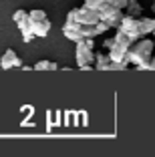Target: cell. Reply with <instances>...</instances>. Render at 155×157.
I'll return each instance as SVG.
<instances>
[{"label": "cell", "instance_id": "cell-10", "mask_svg": "<svg viewBox=\"0 0 155 157\" xmlns=\"http://www.w3.org/2000/svg\"><path fill=\"white\" fill-rule=\"evenodd\" d=\"M139 33H141V36H147V34L153 33L155 28V18H149V16H139Z\"/></svg>", "mask_w": 155, "mask_h": 157}, {"label": "cell", "instance_id": "cell-7", "mask_svg": "<svg viewBox=\"0 0 155 157\" xmlns=\"http://www.w3.org/2000/svg\"><path fill=\"white\" fill-rule=\"evenodd\" d=\"M30 33L34 34V36L38 38H45L46 34L50 33V20L48 18H42V20H34V22H30Z\"/></svg>", "mask_w": 155, "mask_h": 157}, {"label": "cell", "instance_id": "cell-19", "mask_svg": "<svg viewBox=\"0 0 155 157\" xmlns=\"http://www.w3.org/2000/svg\"><path fill=\"white\" fill-rule=\"evenodd\" d=\"M127 69V63L119 60V63H109V71H125Z\"/></svg>", "mask_w": 155, "mask_h": 157}, {"label": "cell", "instance_id": "cell-26", "mask_svg": "<svg viewBox=\"0 0 155 157\" xmlns=\"http://www.w3.org/2000/svg\"><path fill=\"white\" fill-rule=\"evenodd\" d=\"M83 42L87 48H95V38H83Z\"/></svg>", "mask_w": 155, "mask_h": 157}, {"label": "cell", "instance_id": "cell-23", "mask_svg": "<svg viewBox=\"0 0 155 157\" xmlns=\"http://www.w3.org/2000/svg\"><path fill=\"white\" fill-rule=\"evenodd\" d=\"M32 38H34V34H32L30 30H22V40L24 42H30Z\"/></svg>", "mask_w": 155, "mask_h": 157}, {"label": "cell", "instance_id": "cell-27", "mask_svg": "<svg viewBox=\"0 0 155 157\" xmlns=\"http://www.w3.org/2000/svg\"><path fill=\"white\" fill-rule=\"evenodd\" d=\"M149 71H155V56L151 55V59H149Z\"/></svg>", "mask_w": 155, "mask_h": 157}, {"label": "cell", "instance_id": "cell-8", "mask_svg": "<svg viewBox=\"0 0 155 157\" xmlns=\"http://www.w3.org/2000/svg\"><path fill=\"white\" fill-rule=\"evenodd\" d=\"M12 20L16 22V26H18V30L22 33V30H30V20H28V12L26 10H16V12L12 14Z\"/></svg>", "mask_w": 155, "mask_h": 157}, {"label": "cell", "instance_id": "cell-20", "mask_svg": "<svg viewBox=\"0 0 155 157\" xmlns=\"http://www.w3.org/2000/svg\"><path fill=\"white\" fill-rule=\"evenodd\" d=\"M95 28H97V33H99V34H103V33H107V30H109L111 26L105 22V20H99V22L95 24Z\"/></svg>", "mask_w": 155, "mask_h": 157}, {"label": "cell", "instance_id": "cell-15", "mask_svg": "<svg viewBox=\"0 0 155 157\" xmlns=\"http://www.w3.org/2000/svg\"><path fill=\"white\" fill-rule=\"evenodd\" d=\"M115 42H119V44L127 46V48H129V46L133 44V40H131V38H129L127 34L123 33V30H121V28H117V34H115Z\"/></svg>", "mask_w": 155, "mask_h": 157}, {"label": "cell", "instance_id": "cell-29", "mask_svg": "<svg viewBox=\"0 0 155 157\" xmlns=\"http://www.w3.org/2000/svg\"><path fill=\"white\" fill-rule=\"evenodd\" d=\"M151 34H155V28H153V33H151Z\"/></svg>", "mask_w": 155, "mask_h": 157}, {"label": "cell", "instance_id": "cell-5", "mask_svg": "<svg viewBox=\"0 0 155 157\" xmlns=\"http://www.w3.org/2000/svg\"><path fill=\"white\" fill-rule=\"evenodd\" d=\"M77 20H79L81 24H97V22H99V10L89 8V6L83 4L81 8H79V16H77Z\"/></svg>", "mask_w": 155, "mask_h": 157}, {"label": "cell", "instance_id": "cell-13", "mask_svg": "<svg viewBox=\"0 0 155 157\" xmlns=\"http://www.w3.org/2000/svg\"><path fill=\"white\" fill-rule=\"evenodd\" d=\"M32 69H34V71H56L59 65H56V63H50V60H38Z\"/></svg>", "mask_w": 155, "mask_h": 157}, {"label": "cell", "instance_id": "cell-1", "mask_svg": "<svg viewBox=\"0 0 155 157\" xmlns=\"http://www.w3.org/2000/svg\"><path fill=\"white\" fill-rule=\"evenodd\" d=\"M151 55H153V40H149L147 36H141L139 40H135L129 51L125 52L123 63H131V65H139V63H149Z\"/></svg>", "mask_w": 155, "mask_h": 157}, {"label": "cell", "instance_id": "cell-28", "mask_svg": "<svg viewBox=\"0 0 155 157\" xmlns=\"http://www.w3.org/2000/svg\"><path fill=\"white\" fill-rule=\"evenodd\" d=\"M81 71H93V65H83V67H79Z\"/></svg>", "mask_w": 155, "mask_h": 157}, {"label": "cell", "instance_id": "cell-14", "mask_svg": "<svg viewBox=\"0 0 155 157\" xmlns=\"http://www.w3.org/2000/svg\"><path fill=\"white\" fill-rule=\"evenodd\" d=\"M81 34H83V38H95L99 33H97L95 24H83L81 26Z\"/></svg>", "mask_w": 155, "mask_h": 157}, {"label": "cell", "instance_id": "cell-11", "mask_svg": "<svg viewBox=\"0 0 155 157\" xmlns=\"http://www.w3.org/2000/svg\"><path fill=\"white\" fill-rule=\"evenodd\" d=\"M125 12L123 14H127V16H133V18H139L143 14V8H141V4H139V0H127V4H125Z\"/></svg>", "mask_w": 155, "mask_h": 157}, {"label": "cell", "instance_id": "cell-17", "mask_svg": "<svg viewBox=\"0 0 155 157\" xmlns=\"http://www.w3.org/2000/svg\"><path fill=\"white\" fill-rule=\"evenodd\" d=\"M63 34L68 38V40H73V42H79V40H83V34H81V30H63Z\"/></svg>", "mask_w": 155, "mask_h": 157}, {"label": "cell", "instance_id": "cell-3", "mask_svg": "<svg viewBox=\"0 0 155 157\" xmlns=\"http://www.w3.org/2000/svg\"><path fill=\"white\" fill-rule=\"evenodd\" d=\"M125 34H127L129 38H131L133 42L139 40L141 38V33H139V20L133 18V16H127V14H123V18H121V22H119V26Z\"/></svg>", "mask_w": 155, "mask_h": 157}, {"label": "cell", "instance_id": "cell-12", "mask_svg": "<svg viewBox=\"0 0 155 157\" xmlns=\"http://www.w3.org/2000/svg\"><path fill=\"white\" fill-rule=\"evenodd\" d=\"M95 67L93 69H97V71H109V55H105V52H95Z\"/></svg>", "mask_w": 155, "mask_h": 157}, {"label": "cell", "instance_id": "cell-24", "mask_svg": "<svg viewBox=\"0 0 155 157\" xmlns=\"http://www.w3.org/2000/svg\"><path fill=\"white\" fill-rule=\"evenodd\" d=\"M77 16H79V8L68 10V14H67V18H71V20H77Z\"/></svg>", "mask_w": 155, "mask_h": 157}, {"label": "cell", "instance_id": "cell-30", "mask_svg": "<svg viewBox=\"0 0 155 157\" xmlns=\"http://www.w3.org/2000/svg\"><path fill=\"white\" fill-rule=\"evenodd\" d=\"M153 10H155V2H153Z\"/></svg>", "mask_w": 155, "mask_h": 157}, {"label": "cell", "instance_id": "cell-9", "mask_svg": "<svg viewBox=\"0 0 155 157\" xmlns=\"http://www.w3.org/2000/svg\"><path fill=\"white\" fill-rule=\"evenodd\" d=\"M127 51H129L127 46L115 42V44L109 48V52H107V55H109V60H111V63H119V60H123V56H125V52H127Z\"/></svg>", "mask_w": 155, "mask_h": 157}, {"label": "cell", "instance_id": "cell-4", "mask_svg": "<svg viewBox=\"0 0 155 157\" xmlns=\"http://www.w3.org/2000/svg\"><path fill=\"white\" fill-rule=\"evenodd\" d=\"M75 44H77V52H75V56H77V65L79 67L91 65L93 60H95V52H93V48H87L83 40L75 42Z\"/></svg>", "mask_w": 155, "mask_h": 157}, {"label": "cell", "instance_id": "cell-25", "mask_svg": "<svg viewBox=\"0 0 155 157\" xmlns=\"http://www.w3.org/2000/svg\"><path fill=\"white\" fill-rule=\"evenodd\" d=\"M113 44H115V38H105V40H103V48H107V51H109Z\"/></svg>", "mask_w": 155, "mask_h": 157}, {"label": "cell", "instance_id": "cell-16", "mask_svg": "<svg viewBox=\"0 0 155 157\" xmlns=\"http://www.w3.org/2000/svg\"><path fill=\"white\" fill-rule=\"evenodd\" d=\"M42 18H46V12H45V10H41V8L30 10V12H28V20H30V22H34V20H42Z\"/></svg>", "mask_w": 155, "mask_h": 157}, {"label": "cell", "instance_id": "cell-22", "mask_svg": "<svg viewBox=\"0 0 155 157\" xmlns=\"http://www.w3.org/2000/svg\"><path fill=\"white\" fill-rule=\"evenodd\" d=\"M105 2H109V4H113L115 8H125V4H127V0H105Z\"/></svg>", "mask_w": 155, "mask_h": 157}, {"label": "cell", "instance_id": "cell-6", "mask_svg": "<svg viewBox=\"0 0 155 157\" xmlns=\"http://www.w3.org/2000/svg\"><path fill=\"white\" fill-rule=\"evenodd\" d=\"M12 67H22V60H20V56L16 55L12 48H8L4 55L0 56V69L8 71V69H12Z\"/></svg>", "mask_w": 155, "mask_h": 157}, {"label": "cell", "instance_id": "cell-18", "mask_svg": "<svg viewBox=\"0 0 155 157\" xmlns=\"http://www.w3.org/2000/svg\"><path fill=\"white\" fill-rule=\"evenodd\" d=\"M81 26H83V24L79 22V20H71V18H67V22H64L63 30H81Z\"/></svg>", "mask_w": 155, "mask_h": 157}, {"label": "cell", "instance_id": "cell-31", "mask_svg": "<svg viewBox=\"0 0 155 157\" xmlns=\"http://www.w3.org/2000/svg\"><path fill=\"white\" fill-rule=\"evenodd\" d=\"M153 48H155V42H153Z\"/></svg>", "mask_w": 155, "mask_h": 157}, {"label": "cell", "instance_id": "cell-21", "mask_svg": "<svg viewBox=\"0 0 155 157\" xmlns=\"http://www.w3.org/2000/svg\"><path fill=\"white\" fill-rule=\"evenodd\" d=\"M105 0H85V6H89V8H95V10H99V6L103 4Z\"/></svg>", "mask_w": 155, "mask_h": 157}, {"label": "cell", "instance_id": "cell-2", "mask_svg": "<svg viewBox=\"0 0 155 157\" xmlns=\"http://www.w3.org/2000/svg\"><path fill=\"white\" fill-rule=\"evenodd\" d=\"M121 18H123V10L121 8H115L109 2H103V4L99 6V20H105L109 26L117 28L119 22H121Z\"/></svg>", "mask_w": 155, "mask_h": 157}]
</instances>
